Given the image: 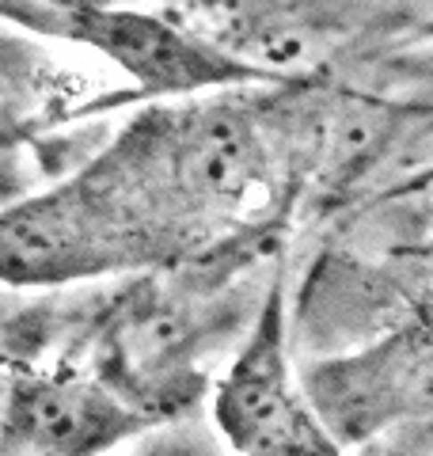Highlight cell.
Returning <instances> with one entry per match:
<instances>
[{"instance_id": "obj_4", "label": "cell", "mask_w": 433, "mask_h": 456, "mask_svg": "<svg viewBox=\"0 0 433 456\" xmlns=\"http://www.w3.org/2000/svg\"><path fill=\"white\" fill-rule=\"evenodd\" d=\"M429 251H433V248H429Z\"/></svg>"}, {"instance_id": "obj_3", "label": "cell", "mask_w": 433, "mask_h": 456, "mask_svg": "<svg viewBox=\"0 0 433 456\" xmlns=\"http://www.w3.org/2000/svg\"><path fill=\"white\" fill-rule=\"evenodd\" d=\"M38 42L0 20V145L16 141L50 103L53 65Z\"/></svg>"}, {"instance_id": "obj_2", "label": "cell", "mask_w": 433, "mask_h": 456, "mask_svg": "<svg viewBox=\"0 0 433 456\" xmlns=\"http://www.w3.org/2000/svg\"><path fill=\"white\" fill-rule=\"evenodd\" d=\"M149 426L152 415L103 380L23 373L0 403V456H107Z\"/></svg>"}, {"instance_id": "obj_1", "label": "cell", "mask_w": 433, "mask_h": 456, "mask_svg": "<svg viewBox=\"0 0 433 456\" xmlns=\"http://www.w3.org/2000/svg\"><path fill=\"white\" fill-rule=\"evenodd\" d=\"M213 422L236 456H342L289 358L285 289L270 285L233 365L216 380Z\"/></svg>"}]
</instances>
